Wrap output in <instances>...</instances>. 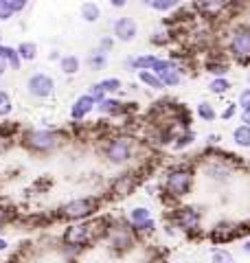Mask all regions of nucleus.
Returning <instances> with one entry per match:
<instances>
[{"mask_svg":"<svg viewBox=\"0 0 250 263\" xmlns=\"http://www.w3.org/2000/svg\"><path fill=\"white\" fill-rule=\"evenodd\" d=\"M70 141V132L66 129H22V134L18 136V143L22 149H27L29 154L38 156H48L57 152L60 147Z\"/></svg>","mask_w":250,"mask_h":263,"instance_id":"1","label":"nucleus"},{"mask_svg":"<svg viewBox=\"0 0 250 263\" xmlns=\"http://www.w3.org/2000/svg\"><path fill=\"white\" fill-rule=\"evenodd\" d=\"M103 206V197L101 195H86V197H75V200L62 204L55 209V219L57 221H88L97 217V213Z\"/></svg>","mask_w":250,"mask_h":263,"instance_id":"2","label":"nucleus"},{"mask_svg":"<svg viewBox=\"0 0 250 263\" xmlns=\"http://www.w3.org/2000/svg\"><path fill=\"white\" fill-rule=\"evenodd\" d=\"M163 180V200L176 202L191 193L193 189V167L189 162H180L167 169Z\"/></svg>","mask_w":250,"mask_h":263,"instance_id":"3","label":"nucleus"},{"mask_svg":"<svg viewBox=\"0 0 250 263\" xmlns=\"http://www.w3.org/2000/svg\"><path fill=\"white\" fill-rule=\"evenodd\" d=\"M140 145L134 136L130 134H116V136H108L103 145H101V154L103 158L114 164V167H125L138 156Z\"/></svg>","mask_w":250,"mask_h":263,"instance_id":"4","label":"nucleus"},{"mask_svg":"<svg viewBox=\"0 0 250 263\" xmlns=\"http://www.w3.org/2000/svg\"><path fill=\"white\" fill-rule=\"evenodd\" d=\"M228 53L239 66L250 64V24L237 22L228 33Z\"/></svg>","mask_w":250,"mask_h":263,"instance_id":"5","label":"nucleus"},{"mask_svg":"<svg viewBox=\"0 0 250 263\" xmlns=\"http://www.w3.org/2000/svg\"><path fill=\"white\" fill-rule=\"evenodd\" d=\"M136 243V235H134V228L125 219H112V226H110V233H108V246L114 254H125L134 248Z\"/></svg>","mask_w":250,"mask_h":263,"instance_id":"6","label":"nucleus"},{"mask_svg":"<svg viewBox=\"0 0 250 263\" xmlns=\"http://www.w3.org/2000/svg\"><path fill=\"white\" fill-rule=\"evenodd\" d=\"M167 217H169V221L173 226L180 228L187 237H191V239L202 237V230H200L202 215H200L198 209H193V206H180V209H173Z\"/></svg>","mask_w":250,"mask_h":263,"instance_id":"7","label":"nucleus"},{"mask_svg":"<svg viewBox=\"0 0 250 263\" xmlns=\"http://www.w3.org/2000/svg\"><path fill=\"white\" fill-rule=\"evenodd\" d=\"M140 174H143V167L140 169H130V171H125V174L116 176L110 182V189H108V197H112V200H121V197L132 195V191H134V189L140 184V180L145 178Z\"/></svg>","mask_w":250,"mask_h":263,"instance_id":"8","label":"nucleus"},{"mask_svg":"<svg viewBox=\"0 0 250 263\" xmlns=\"http://www.w3.org/2000/svg\"><path fill=\"white\" fill-rule=\"evenodd\" d=\"M27 90L35 99H48L55 95V79L46 72H33L27 79Z\"/></svg>","mask_w":250,"mask_h":263,"instance_id":"9","label":"nucleus"},{"mask_svg":"<svg viewBox=\"0 0 250 263\" xmlns=\"http://www.w3.org/2000/svg\"><path fill=\"white\" fill-rule=\"evenodd\" d=\"M136 35H138V24L134 18H130V15H121V18H116L112 22V37L116 42L130 44L136 40Z\"/></svg>","mask_w":250,"mask_h":263,"instance_id":"10","label":"nucleus"},{"mask_svg":"<svg viewBox=\"0 0 250 263\" xmlns=\"http://www.w3.org/2000/svg\"><path fill=\"white\" fill-rule=\"evenodd\" d=\"M97 110V101L93 97H90L88 92L86 95H81V97H77L73 101V105H70V121L73 123H81V121H86V117L90 112H95Z\"/></svg>","mask_w":250,"mask_h":263,"instance_id":"11","label":"nucleus"},{"mask_svg":"<svg viewBox=\"0 0 250 263\" xmlns=\"http://www.w3.org/2000/svg\"><path fill=\"white\" fill-rule=\"evenodd\" d=\"M204 171H206L208 178L215 180V182H228L230 176H233V164L222 160V158H213V160L206 162Z\"/></svg>","mask_w":250,"mask_h":263,"instance_id":"12","label":"nucleus"},{"mask_svg":"<svg viewBox=\"0 0 250 263\" xmlns=\"http://www.w3.org/2000/svg\"><path fill=\"white\" fill-rule=\"evenodd\" d=\"M213 243H228L233 239H237V224L235 221H220L211 233H208Z\"/></svg>","mask_w":250,"mask_h":263,"instance_id":"13","label":"nucleus"},{"mask_svg":"<svg viewBox=\"0 0 250 263\" xmlns=\"http://www.w3.org/2000/svg\"><path fill=\"white\" fill-rule=\"evenodd\" d=\"M156 62H158V57L154 53H145V55L128 57V60H125V66L134 72H140V70H152Z\"/></svg>","mask_w":250,"mask_h":263,"instance_id":"14","label":"nucleus"},{"mask_svg":"<svg viewBox=\"0 0 250 263\" xmlns=\"http://www.w3.org/2000/svg\"><path fill=\"white\" fill-rule=\"evenodd\" d=\"M27 9V0H0V22L11 20L15 13Z\"/></svg>","mask_w":250,"mask_h":263,"instance_id":"15","label":"nucleus"},{"mask_svg":"<svg viewBox=\"0 0 250 263\" xmlns=\"http://www.w3.org/2000/svg\"><path fill=\"white\" fill-rule=\"evenodd\" d=\"M0 57H3L5 64L9 66L11 70H20L22 60H20L18 51H15V46H9V44H0Z\"/></svg>","mask_w":250,"mask_h":263,"instance_id":"16","label":"nucleus"},{"mask_svg":"<svg viewBox=\"0 0 250 263\" xmlns=\"http://www.w3.org/2000/svg\"><path fill=\"white\" fill-rule=\"evenodd\" d=\"M79 15H81L83 22L95 24V22H99V18H101V7H99L97 3H90V0H88V3H81Z\"/></svg>","mask_w":250,"mask_h":263,"instance_id":"17","label":"nucleus"},{"mask_svg":"<svg viewBox=\"0 0 250 263\" xmlns=\"http://www.w3.org/2000/svg\"><path fill=\"white\" fill-rule=\"evenodd\" d=\"M204 70H206V72H211L213 79L226 77V72H228V62L218 60V57H208V60L204 62Z\"/></svg>","mask_w":250,"mask_h":263,"instance_id":"18","label":"nucleus"},{"mask_svg":"<svg viewBox=\"0 0 250 263\" xmlns=\"http://www.w3.org/2000/svg\"><path fill=\"white\" fill-rule=\"evenodd\" d=\"M60 70L64 72V75H77V72L81 70V60L77 55H62V60H60Z\"/></svg>","mask_w":250,"mask_h":263,"instance_id":"19","label":"nucleus"},{"mask_svg":"<svg viewBox=\"0 0 250 263\" xmlns=\"http://www.w3.org/2000/svg\"><path fill=\"white\" fill-rule=\"evenodd\" d=\"M158 79H160V84L165 88H176V86H180L182 84V66L163 72V75H158Z\"/></svg>","mask_w":250,"mask_h":263,"instance_id":"20","label":"nucleus"},{"mask_svg":"<svg viewBox=\"0 0 250 263\" xmlns=\"http://www.w3.org/2000/svg\"><path fill=\"white\" fill-rule=\"evenodd\" d=\"M86 64H88V68H90V70H95V72L103 70L105 66H108V53H103V51H99V48H95V51L88 55Z\"/></svg>","mask_w":250,"mask_h":263,"instance_id":"21","label":"nucleus"},{"mask_svg":"<svg viewBox=\"0 0 250 263\" xmlns=\"http://www.w3.org/2000/svg\"><path fill=\"white\" fill-rule=\"evenodd\" d=\"M147 219H152V211L147 206H134L128 213V221L132 226H138V224H145Z\"/></svg>","mask_w":250,"mask_h":263,"instance_id":"22","label":"nucleus"},{"mask_svg":"<svg viewBox=\"0 0 250 263\" xmlns=\"http://www.w3.org/2000/svg\"><path fill=\"white\" fill-rule=\"evenodd\" d=\"M233 141L241 149H250V127L248 125H237L233 129Z\"/></svg>","mask_w":250,"mask_h":263,"instance_id":"23","label":"nucleus"},{"mask_svg":"<svg viewBox=\"0 0 250 263\" xmlns=\"http://www.w3.org/2000/svg\"><path fill=\"white\" fill-rule=\"evenodd\" d=\"M15 51H18L22 62H33L38 57V44L35 42H20L15 46Z\"/></svg>","mask_w":250,"mask_h":263,"instance_id":"24","label":"nucleus"},{"mask_svg":"<svg viewBox=\"0 0 250 263\" xmlns=\"http://www.w3.org/2000/svg\"><path fill=\"white\" fill-rule=\"evenodd\" d=\"M195 114L200 119H202L204 123H213L215 119H218V112H215V108L208 101H200L195 105Z\"/></svg>","mask_w":250,"mask_h":263,"instance_id":"25","label":"nucleus"},{"mask_svg":"<svg viewBox=\"0 0 250 263\" xmlns=\"http://www.w3.org/2000/svg\"><path fill=\"white\" fill-rule=\"evenodd\" d=\"M136 75H138V81L143 86L152 88V90H165V86L160 84V79H158L152 70H140V72H136Z\"/></svg>","mask_w":250,"mask_h":263,"instance_id":"26","label":"nucleus"},{"mask_svg":"<svg viewBox=\"0 0 250 263\" xmlns=\"http://www.w3.org/2000/svg\"><path fill=\"white\" fill-rule=\"evenodd\" d=\"M145 5L149 7V9L160 11V13H167V11L178 9V0H145Z\"/></svg>","mask_w":250,"mask_h":263,"instance_id":"27","label":"nucleus"},{"mask_svg":"<svg viewBox=\"0 0 250 263\" xmlns=\"http://www.w3.org/2000/svg\"><path fill=\"white\" fill-rule=\"evenodd\" d=\"M193 141H195V134L191 129H182L180 134L173 138V149H187L189 145H193Z\"/></svg>","mask_w":250,"mask_h":263,"instance_id":"28","label":"nucleus"},{"mask_svg":"<svg viewBox=\"0 0 250 263\" xmlns=\"http://www.w3.org/2000/svg\"><path fill=\"white\" fill-rule=\"evenodd\" d=\"M230 88L233 86H230V81L226 77H218V79H211V84H208V92L222 97V95H226Z\"/></svg>","mask_w":250,"mask_h":263,"instance_id":"29","label":"nucleus"},{"mask_svg":"<svg viewBox=\"0 0 250 263\" xmlns=\"http://www.w3.org/2000/svg\"><path fill=\"white\" fill-rule=\"evenodd\" d=\"M101 84V88L105 90V95L110 97V95H116V92H121V88H123V81L119 77H105L99 81Z\"/></svg>","mask_w":250,"mask_h":263,"instance_id":"30","label":"nucleus"},{"mask_svg":"<svg viewBox=\"0 0 250 263\" xmlns=\"http://www.w3.org/2000/svg\"><path fill=\"white\" fill-rule=\"evenodd\" d=\"M13 112V101L7 90H0V119H7Z\"/></svg>","mask_w":250,"mask_h":263,"instance_id":"31","label":"nucleus"},{"mask_svg":"<svg viewBox=\"0 0 250 263\" xmlns=\"http://www.w3.org/2000/svg\"><path fill=\"white\" fill-rule=\"evenodd\" d=\"M132 228H134L136 239H143V237H149V235L156 233V221H154V217H152V219H147L145 224H138V226H132Z\"/></svg>","mask_w":250,"mask_h":263,"instance_id":"32","label":"nucleus"},{"mask_svg":"<svg viewBox=\"0 0 250 263\" xmlns=\"http://www.w3.org/2000/svg\"><path fill=\"white\" fill-rule=\"evenodd\" d=\"M211 263H235V257L226 248H213L211 250Z\"/></svg>","mask_w":250,"mask_h":263,"instance_id":"33","label":"nucleus"},{"mask_svg":"<svg viewBox=\"0 0 250 263\" xmlns=\"http://www.w3.org/2000/svg\"><path fill=\"white\" fill-rule=\"evenodd\" d=\"M169 40H171L169 31H156V33H152V37H149V42L156 44V46H165V44H169Z\"/></svg>","mask_w":250,"mask_h":263,"instance_id":"34","label":"nucleus"},{"mask_svg":"<svg viewBox=\"0 0 250 263\" xmlns=\"http://www.w3.org/2000/svg\"><path fill=\"white\" fill-rule=\"evenodd\" d=\"M53 186V180L51 178H48V176H42L40 180H35V182H33V191H35V193H44V191H48V189H51Z\"/></svg>","mask_w":250,"mask_h":263,"instance_id":"35","label":"nucleus"},{"mask_svg":"<svg viewBox=\"0 0 250 263\" xmlns=\"http://www.w3.org/2000/svg\"><path fill=\"white\" fill-rule=\"evenodd\" d=\"M88 95H90V97H93V99H95V101H97V105H99V103H101V101H103V99H108V95H105V90L101 88V84H99V81H97V84H93V86H90V88H88Z\"/></svg>","mask_w":250,"mask_h":263,"instance_id":"36","label":"nucleus"},{"mask_svg":"<svg viewBox=\"0 0 250 263\" xmlns=\"http://www.w3.org/2000/svg\"><path fill=\"white\" fill-rule=\"evenodd\" d=\"M237 110H239V105H237L235 101H233V103H226V108H224V110L220 112V119H222V121H230V119H235Z\"/></svg>","mask_w":250,"mask_h":263,"instance_id":"37","label":"nucleus"},{"mask_svg":"<svg viewBox=\"0 0 250 263\" xmlns=\"http://www.w3.org/2000/svg\"><path fill=\"white\" fill-rule=\"evenodd\" d=\"M237 105H239V110H250V88H246V90H241L239 92Z\"/></svg>","mask_w":250,"mask_h":263,"instance_id":"38","label":"nucleus"},{"mask_svg":"<svg viewBox=\"0 0 250 263\" xmlns=\"http://www.w3.org/2000/svg\"><path fill=\"white\" fill-rule=\"evenodd\" d=\"M99 51H103V53H110L112 48H114V37L112 35H103L101 40H99Z\"/></svg>","mask_w":250,"mask_h":263,"instance_id":"39","label":"nucleus"},{"mask_svg":"<svg viewBox=\"0 0 250 263\" xmlns=\"http://www.w3.org/2000/svg\"><path fill=\"white\" fill-rule=\"evenodd\" d=\"M13 147V141H7V138H3L0 136V156H5L7 152H9Z\"/></svg>","mask_w":250,"mask_h":263,"instance_id":"40","label":"nucleus"},{"mask_svg":"<svg viewBox=\"0 0 250 263\" xmlns=\"http://www.w3.org/2000/svg\"><path fill=\"white\" fill-rule=\"evenodd\" d=\"M239 119H241V125H248L250 127V110H241Z\"/></svg>","mask_w":250,"mask_h":263,"instance_id":"41","label":"nucleus"},{"mask_svg":"<svg viewBox=\"0 0 250 263\" xmlns=\"http://www.w3.org/2000/svg\"><path fill=\"white\" fill-rule=\"evenodd\" d=\"M206 141H208V145H220L222 136H220V134H208V136H206Z\"/></svg>","mask_w":250,"mask_h":263,"instance_id":"42","label":"nucleus"},{"mask_svg":"<svg viewBox=\"0 0 250 263\" xmlns=\"http://www.w3.org/2000/svg\"><path fill=\"white\" fill-rule=\"evenodd\" d=\"M48 60H51V62H57V64H60V60H62V55H60V51H51V53H48Z\"/></svg>","mask_w":250,"mask_h":263,"instance_id":"43","label":"nucleus"},{"mask_svg":"<svg viewBox=\"0 0 250 263\" xmlns=\"http://www.w3.org/2000/svg\"><path fill=\"white\" fill-rule=\"evenodd\" d=\"M241 252L250 257V237H248V239H244V243H241Z\"/></svg>","mask_w":250,"mask_h":263,"instance_id":"44","label":"nucleus"},{"mask_svg":"<svg viewBox=\"0 0 250 263\" xmlns=\"http://www.w3.org/2000/svg\"><path fill=\"white\" fill-rule=\"evenodd\" d=\"M7 250H9V241L5 237H0V252H7Z\"/></svg>","mask_w":250,"mask_h":263,"instance_id":"45","label":"nucleus"},{"mask_svg":"<svg viewBox=\"0 0 250 263\" xmlns=\"http://www.w3.org/2000/svg\"><path fill=\"white\" fill-rule=\"evenodd\" d=\"M7 70H9V66H7V64H5V60H3V57H0V77H3Z\"/></svg>","mask_w":250,"mask_h":263,"instance_id":"46","label":"nucleus"},{"mask_svg":"<svg viewBox=\"0 0 250 263\" xmlns=\"http://www.w3.org/2000/svg\"><path fill=\"white\" fill-rule=\"evenodd\" d=\"M110 5L116 7V9H123V7H125V0H110Z\"/></svg>","mask_w":250,"mask_h":263,"instance_id":"47","label":"nucleus"},{"mask_svg":"<svg viewBox=\"0 0 250 263\" xmlns=\"http://www.w3.org/2000/svg\"><path fill=\"white\" fill-rule=\"evenodd\" d=\"M0 44H3V31H0Z\"/></svg>","mask_w":250,"mask_h":263,"instance_id":"48","label":"nucleus"},{"mask_svg":"<svg viewBox=\"0 0 250 263\" xmlns=\"http://www.w3.org/2000/svg\"><path fill=\"white\" fill-rule=\"evenodd\" d=\"M248 84H250V70H248Z\"/></svg>","mask_w":250,"mask_h":263,"instance_id":"49","label":"nucleus"},{"mask_svg":"<svg viewBox=\"0 0 250 263\" xmlns=\"http://www.w3.org/2000/svg\"><path fill=\"white\" fill-rule=\"evenodd\" d=\"M3 230H5V228H0V237H3Z\"/></svg>","mask_w":250,"mask_h":263,"instance_id":"50","label":"nucleus"},{"mask_svg":"<svg viewBox=\"0 0 250 263\" xmlns=\"http://www.w3.org/2000/svg\"><path fill=\"white\" fill-rule=\"evenodd\" d=\"M248 24H250V11H248Z\"/></svg>","mask_w":250,"mask_h":263,"instance_id":"51","label":"nucleus"}]
</instances>
